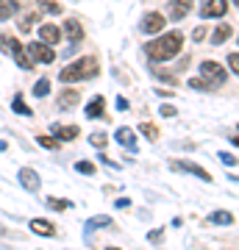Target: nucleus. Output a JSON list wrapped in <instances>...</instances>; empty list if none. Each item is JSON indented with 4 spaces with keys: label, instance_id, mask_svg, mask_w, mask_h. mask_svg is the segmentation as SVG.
Masks as SVG:
<instances>
[{
    "label": "nucleus",
    "instance_id": "f257e3e1",
    "mask_svg": "<svg viewBox=\"0 0 239 250\" xmlns=\"http://www.w3.org/2000/svg\"><path fill=\"white\" fill-rule=\"evenodd\" d=\"M181 45H184V36L178 34V31H170V34H161L159 39L148 42V45H145V56L156 64L170 62V59H175V56L181 53Z\"/></svg>",
    "mask_w": 239,
    "mask_h": 250
},
{
    "label": "nucleus",
    "instance_id": "f03ea898",
    "mask_svg": "<svg viewBox=\"0 0 239 250\" xmlns=\"http://www.w3.org/2000/svg\"><path fill=\"white\" fill-rule=\"evenodd\" d=\"M100 75V64L95 56H84V59H78V62L67 64L62 72H59V81H64V83H75V81H92Z\"/></svg>",
    "mask_w": 239,
    "mask_h": 250
},
{
    "label": "nucleus",
    "instance_id": "7ed1b4c3",
    "mask_svg": "<svg viewBox=\"0 0 239 250\" xmlns=\"http://www.w3.org/2000/svg\"><path fill=\"white\" fill-rule=\"evenodd\" d=\"M0 53H6V56H11L14 62L22 67V70H31L34 67V62H31V56L25 53V47H22V42H20L14 34H3L0 31Z\"/></svg>",
    "mask_w": 239,
    "mask_h": 250
},
{
    "label": "nucleus",
    "instance_id": "20e7f679",
    "mask_svg": "<svg viewBox=\"0 0 239 250\" xmlns=\"http://www.w3.org/2000/svg\"><path fill=\"white\" fill-rule=\"evenodd\" d=\"M200 75L212 83L214 89H217V86H222V83H225V78H228L225 67H222V64H217V62H203V64H200Z\"/></svg>",
    "mask_w": 239,
    "mask_h": 250
},
{
    "label": "nucleus",
    "instance_id": "39448f33",
    "mask_svg": "<svg viewBox=\"0 0 239 250\" xmlns=\"http://www.w3.org/2000/svg\"><path fill=\"white\" fill-rule=\"evenodd\" d=\"M25 53L31 56V62H42V64H53L56 62V53L50 45H44V42H31L25 47Z\"/></svg>",
    "mask_w": 239,
    "mask_h": 250
},
{
    "label": "nucleus",
    "instance_id": "423d86ee",
    "mask_svg": "<svg viewBox=\"0 0 239 250\" xmlns=\"http://www.w3.org/2000/svg\"><path fill=\"white\" fill-rule=\"evenodd\" d=\"M170 167L178 170V172H192V175H197L200 181L212 184V172H206L200 164H192V161H184V159H173V161H170Z\"/></svg>",
    "mask_w": 239,
    "mask_h": 250
},
{
    "label": "nucleus",
    "instance_id": "0eeeda50",
    "mask_svg": "<svg viewBox=\"0 0 239 250\" xmlns=\"http://www.w3.org/2000/svg\"><path fill=\"white\" fill-rule=\"evenodd\" d=\"M17 181H20V187L25 189V192H36V189L42 187V178H39V172H36L34 167H20Z\"/></svg>",
    "mask_w": 239,
    "mask_h": 250
},
{
    "label": "nucleus",
    "instance_id": "6e6552de",
    "mask_svg": "<svg viewBox=\"0 0 239 250\" xmlns=\"http://www.w3.org/2000/svg\"><path fill=\"white\" fill-rule=\"evenodd\" d=\"M225 11H228V0H203V6H200V17L203 20L225 17Z\"/></svg>",
    "mask_w": 239,
    "mask_h": 250
},
{
    "label": "nucleus",
    "instance_id": "1a4fd4ad",
    "mask_svg": "<svg viewBox=\"0 0 239 250\" xmlns=\"http://www.w3.org/2000/svg\"><path fill=\"white\" fill-rule=\"evenodd\" d=\"M192 3L195 0H170V6H167V14H170V20H184L189 11H192Z\"/></svg>",
    "mask_w": 239,
    "mask_h": 250
},
{
    "label": "nucleus",
    "instance_id": "9d476101",
    "mask_svg": "<svg viewBox=\"0 0 239 250\" xmlns=\"http://www.w3.org/2000/svg\"><path fill=\"white\" fill-rule=\"evenodd\" d=\"M50 131H53V136L59 142H72V139H78V134H81L78 125H59V123H56Z\"/></svg>",
    "mask_w": 239,
    "mask_h": 250
},
{
    "label": "nucleus",
    "instance_id": "9b49d317",
    "mask_svg": "<svg viewBox=\"0 0 239 250\" xmlns=\"http://www.w3.org/2000/svg\"><path fill=\"white\" fill-rule=\"evenodd\" d=\"M142 31H145V34H159V31H164V14L151 11L148 17L142 20Z\"/></svg>",
    "mask_w": 239,
    "mask_h": 250
},
{
    "label": "nucleus",
    "instance_id": "f8f14e48",
    "mask_svg": "<svg viewBox=\"0 0 239 250\" xmlns=\"http://www.w3.org/2000/svg\"><path fill=\"white\" fill-rule=\"evenodd\" d=\"M39 39H42L44 45H59V39H62V28L59 25H50V22H44L42 28H39Z\"/></svg>",
    "mask_w": 239,
    "mask_h": 250
},
{
    "label": "nucleus",
    "instance_id": "ddd939ff",
    "mask_svg": "<svg viewBox=\"0 0 239 250\" xmlns=\"http://www.w3.org/2000/svg\"><path fill=\"white\" fill-rule=\"evenodd\" d=\"M62 34H67V39H70L72 42V47L78 45L81 39H84V28H81V22L78 20H67V22H64V28H62Z\"/></svg>",
    "mask_w": 239,
    "mask_h": 250
},
{
    "label": "nucleus",
    "instance_id": "4468645a",
    "mask_svg": "<svg viewBox=\"0 0 239 250\" xmlns=\"http://www.w3.org/2000/svg\"><path fill=\"white\" fill-rule=\"evenodd\" d=\"M84 114H87L89 120H98V117L106 114V100H103V95H95V98L89 100V106H87Z\"/></svg>",
    "mask_w": 239,
    "mask_h": 250
},
{
    "label": "nucleus",
    "instance_id": "2eb2a0df",
    "mask_svg": "<svg viewBox=\"0 0 239 250\" xmlns=\"http://www.w3.org/2000/svg\"><path fill=\"white\" fill-rule=\"evenodd\" d=\"M81 103V95L75 89H64L62 95H59V108L62 111H70V108H75Z\"/></svg>",
    "mask_w": 239,
    "mask_h": 250
},
{
    "label": "nucleus",
    "instance_id": "dca6fc26",
    "mask_svg": "<svg viewBox=\"0 0 239 250\" xmlns=\"http://www.w3.org/2000/svg\"><path fill=\"white\" fill-rule=\"evenodd\" d=\"M114 139L123 145V147H128V150H136V134H133L131 128H117Z\"/></svg>",
    "mask_w": 239,
    "mask_h": 250
},
{
    "label": "nucleus",
    "instance_id": "f3484780",
    "mask_svg": "<svg viewBox=\"0 0 239 250\" xmlns=\"http://www.w3.org/2000/svg\"><path fill=\"white\" fill-rule=\"evenodd\" d=\"M31 231L39 236H56V225L50 220H31Z\"/></svg>",
    "mask_w": 239,
    "mask_h": 250
},
{
    "label": "nucleus",
    "instance_id": "a211bd4d",
    "mask_svg": "<svg viewBox=\"0 0 239 250\" xmlns=\"http://www.w3.org/2000/svg\"><path fill=\"white\" fill-rule=\"evenodd\" d=\"M231 34H234V28H231L228 22L217 25V28H214V34H212V45H222V42H228Z\"/></svg>",
    "mask_w": 239,
    "mask_h": 250
},
{
    "label": "nucleus",
    "instance_id": "6ab92c4d",
    "mask_svg": "<svg viewBox=\"0 0 239 250\" xmlns=\"http://www.w3.org/2000/svg\"><path fill=\"white\" fill-rule=\"evenodd\" d=\"M22 0H0V20H11L20 11Z\"/></svg>",
    "mask_w": 239,
    "mask_h": 250
},
{
    "label": "nucleus",
    "instance_id": "aec40b11",
    "mask_svg": "<svg viewBox=\"0 0 239 250\" xmlns=\"http://www.w3.org/2000/svg\"><path fill=\"white\" fill-rule=\"evenodd\" d=\"M114 225V220L106 214H98V217H92V220H87V231H92V228H111Z\"/></svg>",
    "mask_w": 239,
    "mask_h": 250
},
{
    "label": "nucleus",
    "instance_id": "412c9836",
    "mask_svg": "<svg viewBox=\"0 0 239 250\" xmlns=\"http://www.w3.org/2000/svg\"><path fill=\"white\" fill-rule=\"evenodd\" d=\"M209 223L212 225H231L234 223V214L231 211H214V214H209Z\"/></svg>",
    "mask_w": 239,
    "mask_h": 250
},
{
    "label": "nucleus",
    "instance_id": "4be33fe9",
    "mask_svg": "<svg viewBox=\"0 0 239 250\" xmlns=\"http://www.w3.org/2000/svg\"><path fill=\"white\" fill-rule=\"evenodd\" d=\"M11 108H14L17 114H22V117H31V114H34V108L28 106L25 100L20 98V95H14V100H11Z\"/></svg>",
    "mask_w": 239,
    "mask_h": 250
},
{
    "label": "nucleus",
    "instance_id": "5701e85b",
    "mask_svg": "<svg viewBox=\"0 0 239 250\" xmlns=\"http://www.w3.org/2000/svg\"><path fill=\"white\" fill-rule=\"evenodd\" d=\"M47 92H50V78L44 75V78H39L34 83V95L36 98H47Z\"/></svg>",
    "mask_w": 239,
    "mask_h": 250
},
{
    "label": "nucleus",
    "instance_id": "b1692460",
    "mask_svg": "<svg viewBox=\"0 0 239 250\" xmlns=\"http://www.w3.org/2000/svg\"><path fill=\"white\" fill-rule=\"evenodd\" d=\"M89 145H95L98 150H106V145H109V136L103 134V131H95V134H89Z\"/></svg>",
    "mask_w": 239,
    "mask_h": 250
},
{
    "label": "nucleus",
    "instance_id": "393cba45",
    "mask_svg": "<svg viewBox=\"0 0 239 250\" xmlns=\"http://www.w3.org/2000/svg\"><path fill=\"white\" fill-rule=\"evenodd\" d=\"M36 6H39L42 11H47V14H62V11H64L56 0H36Z\"/></svg>",
    "mask_w": 239,
    "mask_h": 250
},
{
    "label": "nucleus",
    "instance_id": "a878e982",
    "mask_svg": "<svg viewBox=\"0 0 239 250\" xmlns=\"http://www.w3.org/2000/svg\"><path fill=\"white\" fill-rule=\"evenodd\" d=\"M139 134L148 136L151 142H156V139H159V128H156L153 123H142V125H139Z\"/></svg>",
    "mask_w": 239,
    "mask_h": 250
},
{
    "label": "nucleus",
    "instance_id": "bb28decb",
    "mask_svg": "<svg viewBox=\"0 0 239 250\" xmlns=\"http://www.w3.org/2000/svg\"><path fill=\"white\" fill-rule=\"evenodd\" d=\"M34 22H39V9H34L25 20H22V22H20V31H22V34H28V31L34 28Z\"/></svg>",
    "mask_w": 239,
    "mask_h": 250
},
{
    "label": "nucleus",
    "instance_id": "cd10ccee",
    "mask_svg": "<svg viewBox=\"0 0 239 250\" xmlns=\"http://www.w3.org/2000/svg\"><path fill=\"white\" fill-rule=\"evenodd\" d=\"M47 206H50V208H53V211H67V208H72V203L70 200H59V197H47Z\"/></svg>",
    "mask_w": 239,
    "mask_h": 250
},
{
    "label": "nucleus",
    "instance_id": "c85d7f7f",
    "mask_svg": "<svg viewBox=\"0 0 239 250\" xmlns=\"http://www.w3.org/2000/svg\"><path fill=\"white\" fill-rule=\"evenodd\" d=\"M36 142H39V147H44V150H56V147L62 145L56 136H36Z\"/></svg>",
    "mask_w": 239,
    "mask_h": 250
},
{
    "label": "nucleus",
    "instance_id": "c756f323",
    "mask_svg": "<svg viewBox=\"0 0 239 250\" xmlns=\"http://www.w3.org/2000/svg\"><path fill=\"white\" fill-rule=\"evenodd\" d=\"M75 170L84 172V175H95V170H98V167H95L89 159H81V161H75Z\"/></svg>",
    "mask_w": 239,
    "mask_h": 250
},
{
    "label": "nucleus",
    "instance_id": "7c9ffc66",
    "mask_svg": "<svg viewBox=\"0 0 239 250\" xmlns=\"http://www.w3.org/2000/svg\"><path fill=\"white\" fill-rule=\"evenodd\" d=\"M189 89H203V92H212L214 86L209 83L206 78H189Z\"/></svg>",
    "mask_w": 239,
    "mask_h": 250
},
{
    "label": "nucleus",
    "instance_id": "2f4dec72",
    "mask_svg": "<svg viewBox=\"0 0 239 250\" xmlns=\"http://www.w3.org/2000/svg\"><path fill=\"white\" fill-rule=\"evenodd\" d=\"M228 67L239 75V53H228Z\"/></svg>",
    "mask_w": 239,
    "mask_h": 250
},
{
    "label": "nucleus",
    "instance_id": "473e14b6",
    "mask_svg": "<svg viewBox=\"0 0 239 250\" xmlns=\"http://www.w3.org/2000/svg\"><path fill=\"white\" fill-rule=\"evenodd\" d=\"M220 161H222V164H228V167L239 164V161H237V156H231V153H220Z\"/></svg>",
    "mask_w": 239,
    "mask_h": 250
},
{
    "label": "nucleus",
    "instance_id": "72a5a7b5",
    "mask_svg": "<svg viewBox=\"0 0 239 250\" xmlns=\"http://www.w3.org/2000/svg\"><path fill=\"white\" fill-rule=\"evenodd\" d=\"M161 239H164V228H156V231H151V242H156V245H159Z\"/></svg>",
    "mask_w": 239,
    "mask_h": 250
},
{
    "label": "nucleus",
    "instance_id": "f704fd0d",
    "mask_svg": "<svg viewBox=\"0 0 239 250\" xmlns=\"http://www.w3.org/2000/svg\"><path fill=\"white\" fill-rule=\"evenodd\" d=\"M178 111H175V106H167V103H164V106H161V117H175Z\"/></svg>",
    "mask_w": 239,
    "mask_h": 250
},
{
    "label": "nucleus",
    "instance_id": "c9c22d12",
    "mask_svg": "<svg viewBox=\"0 0 239 250\" xmlns=\"http://www.w3.org/2000/svg\"><path fill=\"white\" fill-rule=\"evenodd\" d=\"M100 161H103V164H109V167H111V170H120V167H123V164H117V161L106 159V156H103V153H100Z\"/></svg>",
    "mask_w": 239,
    "mask_h": 250
},
{
    "label": "nucleus",
    "instance_id": "e433bc0d",
    "mask_svg": "<svg viewBox=\"0 0 239 250\" xmlns=\"http://www.w3.org/2000/svg\"><path fill=\"white\" fill-rule=\"evenodd\" d=\"M206 31H209V28H195V42H200V39H206Z\"/></svg>",
    "mask_w": 239,
    "mask_h": 250
},
{
    "label": "nucleus",
    "instance_id": "4c0bfd02",
    "mask_svg": "<svg viewBox=\"0 0 239 250\" xmlns=\"http://www.w3.org/2000/svg\"><path fill=\"white\" fill-rule=\"evenodd\" d=\"M117 208H131V200H128V197H120V200H117Z\"/></svg>",
    "mask_w": 239,
    "mask_h": 250
},
{
    "label": "nucleus",
    "instance_id": "58836bf2",
    "mask_svg": "<svg viewBox=\"0 0 239 250\" xmlns=\"http://www.w3.org/2000/svg\"><path fill=\"white\" fill-rule=\"evenodd\" d=\"M117 108H120V111H125V108H128V100L120 98V100H117Z\"/></svg>",
    "mask_w": 239,
    "mask_h": 250
},
{
    "label": "nucleus",
    "instance_id": "ea45409f",
    "mask_svg": "<svg viewBox=\"0 0 239 250\" xmlns=\"http://www.w3.org/2000/svg\"><path fill=\"white\" fill-rule=\"evenodd\" d=\"M6 147H9V145L3 142V139H0V150H6Z\"/></svg>",
    "mask_w": 239,
    "mask_h": 250
},
{
    "label": "nucleus",
    "instance_id": "a19ab883",
    "mask_svg": "<svg viewBox=\"0 0 239 250\" xmlns=\"http://www.w3.org/2000/svg\"><path fill=\"white\" fill-rule=\"evenodd\" d=\"M234 145H237V147H239V134H237V136H234Z\"/></svg>",
    "mask_w": 239,
    "mask_h": 250
},
{
    "label": "nucleus",
    "instance_id": "79ce46f5",
    "mask_svg": "<svg viewBox=\"0 0 239 250\" xmlns=\"http://www.w3.org/2000/svg\"><path fill=\"white\" fill-rule=\"evenodd\" d=\"M106 250H120V248H106Z\"/></svg>",
    "mask_w": 239,
    "mask_h": 250
},
{
    "label": "nucleus",
    "instance_id": "37998d69",
    "mask_svg": "<svg viewBox=\"0 0 239 250\" xmlns=\"http://www.w3.org/2000/svg\"><path fill=\"white\" fill-rule=\"evenodd\" d=\"M0 236H3V228H0Z\"/></svg>",
    "mask_w": 239,
    "mask_h": 250
},
{
    "label": "nucleus",
    "instance_id": "c03bdc74",
    "mask_svg": "<svg viewBox=\"0 0 239 250\" xmlns=\"http://www.w3.org/2000/svg\"><path fill=\"white\" fill-rule=\"evenodd\" d=\"M234 3H237V6H239V0H234Z\"/></svg>",
    "mask_w": 239,
    "mask_h": 250
}]
</instances>
